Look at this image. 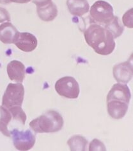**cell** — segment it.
<instances>
[{
	"instance_id": "obj_1",
	"label": "cell",
	"mask_w": 133,
	"mask_h": 151,
	"mask_svg": "<svg viewBox=\"0 0 133 151\" xmlns=\"http://www.w3.org/2000/svg\"><path fill=\"white\" fill-rule=\"evenodd\" d=\"M84 36L87 44L99 55H110L115 48L112 34L95 22L90 24L84 31Z\"/></svg>"
},
{
	"instance_id": "obj_2",
	"label": "cell",
	"mask_w": 133,
	"mask_h": 151,
	"mask_svg": "<svg viewBox=\"0 0 133 151\" xmlns=\"http://www.w3.org/2000/svg\"><path fill=\"white\" fill-rule=\"evenodd\" d=\"M64 121L58 112L49 110L30 123V127L35 133H53L63 128Z\"/></svg>"
},
{
	"instance_id": "obj_3",
	"label": "cell",
	"mask_w": 133,
	"mask_h": 151,
	"mask_svg": "<svg viewBox=\"0 0 133 151\" xmlns=\"http://www.w3.org/2000/svg\"><path fill=\"white\" fill-rule=\"evenodd\" d=\"M24 96V88L21 83H10L2 99V106L6 109L21 106Z\"/></svg>"
},
{
	"instance_id": "obj_4",
	"label": "cell",
	"mask_w": 133,
	"mask_h": 151,
	"mask_svg": "<svg viewBox=\"0 0 133 151\" xmlns=\"http://www.w3.org/2000/svg\"><path fill=\"white\" fill-rule=\"evenodd\" d=\"M90 17L95 23L106 24L114 18L113 8L109 3L99 0L93 3L90 10Z\"/></svg>"
},
{
	"instance_id": "obj_5",
	"label": "cell",
	"mask_w": 133,
	"mask_h": 151,
	"mask_svg": "<svg viewBox=\"0 0 133 151\" xmlns=\"http://www.w3.org/2000/svg\"><path fill=\"white\" fill-rule=\"evenodd\" d=\"M55 90L60 96L67 99H78L80 93L78 82L73 77H63L56 81Z\"/></svg>"
},
{
	"instance_id": "obj_6",
	"label": "cell",
	"mask_w": 133,
	"mask_h": 151,
	"mask_svg": "<svg viewBox=\"0 0 133 151\" xmlns=\"http://www.w3.org/2000/svg\"><path fill=\"white\" fill-rule=\"evenodd\" d=\"M14 147L18 150L27 151L33 147L36 138L29 129L25 131H19L18 129H13L10 132Z\"/></svg>"
},
{
	"instance_id": "obj_7",
	"label": "cell",
	"mask_w": 133,
	"mask_h": 151,
	"mask_svg": "<svg viewBox=\"0 0 133 151\" xmlns=\"http://www.w3.org/2000/svg\"><path fill=\"white\" fill-rule=\"evenodd\" d=\"M113 74L118 83H128L133 77L132 63L129 61H125L116 64L113 68Z\"/></svg>"
},
{
	"instance_id": "obj_8",
	"label": "cell",
	"mask_w": 133,
	"mask_h": 151,
	"mask_svg": "<svg viewBox=\"0 0 133 151\" xmlns=\"http://www.w3.org/2000/svg\"><path fill=\"white\" fill-rule=\"evenodd\" d=\"M131 99V93L126 84L117 83L114 84L107 95L106 101L118 100L129 104Z\"/></svg>"
},
{
	"instance_id": "obj_9",
	"label": "cell",
	"mask_w": 133,
	"mask_h": 151,
	"mask_svg": "<svg viewBox=\"0 0 133 151\" xmlns=\"http://www.w3.org/2000/svg\"><path fill=\"white\" fill-rule=\"evenodd\" d=\"M14 44L21 51L31 52L37 47L38 41L33 34L29 32H19V37Z\"/></svg>"
},
{
	"instance_id": "obj_10",
	"label": "cell",
	"mask_w": 133,
	"mask_h": 151,
	"mask_svg": "<svg viewBox=\"0 0 133 151\" xmlns=\"http://www.w3.org/2000/svg\"><path fill=\"white\" fill-rule=\"evenodd\" d=\"M7 74L10 80L22 83L25 78V66L19 60H12L6 67Z\"/></svg>"
},
{
	"instance_id": "obj_11",
	"label": "cell",
	"mask_w": 133,
	"mask_h": 151,
	"mask_svg": "<svg viewBox=\"0 0 133 151\" xmlns=\"http://www.w3.org/2000/svg\"><path fill=\"white\" fill-rule=\"evenodd\" d=\"M19 35V31L10 22L0 25V41L4 44H14Z\"/></svg>"
},
{
	"instance_id": "obj_12",
	"label": "cell",
	"mask_w": 133,
	"mask_h": 151,
	"mask_svg": "<svg viewBox=\"0 0 133 151\" xmlns=\"http://www.w3.org/2000/svg\"><path fill=\"white\" fill-rule=\"evenodd\" d=\"M128 107L129 104L118 100L107 102V112L113 119L120 120L123 118L127 112Z\"/></svg>"
},
{
	"instance_id": "obj_13",
	"label": "cell",
	"mask_w": 133,
	"mask_h": 151,
	"mask_svg": "<svg viewBox=\"0 0 133 151\" xmlns=\"http://www.w3.org/2000/svg\"><path fill=\"white\" fill-rule=\"evenodd\" d=\"M69 12L75 17H81L89 11L90 5L87 0H67Z\"/></svg>"
},
{
	"instance_id": "obj_14",
	"label": "cell",
	"mask_w": 133,
	"mask_h": 151,
	"mask_svg": "<svg viewBox=\"0 0 133 151\" xmlns=\"http://www.w3.org/2000/svg\"><path fill=\"white\" fill-rule=\"evenodd\" d=\"M37 12L41 20L49 22L55 19L58 16V9L53 1L44 6H37Z\"/></svg>"
},
{
	"instance_id": "obj_15",
	"label": "cell",
	"mask_w": 133,
	"mask_h": 151,
	"mask_svg": "<svg viewBox=\"0 0 133 151\" xmlns=\"http://www.w3.org/2000/svg\"><path fill=\"white\" fill-rule=\"evenodd\" d=\"M12 115L8 109L0 106V132L7 137H10V133L8 129V125L12 120Z\"/></svg>"
},
{
	"instance_id": "obj_16",
	"label": "cell",
	"mask_w": 133,
	"mask_h": 151,
	"mask_svg": "<svg viewBox=\"0 0 133 151\" xmlns=\"http://www.w3.org/2000/svg\"><path fill=\"white\" fill-rule=\"evenodd\" d=\"M71 151H85L87 149L88 141L85 137L80 135H74L67 141Z\"/></svg>"
},
{
	"instance_id": "obj_17",
	"label": "cell",
	"mask_w": 133,
	"mask_h": 151,
	"mask_svg": "<svg viewBox=\"0 0 133 151\" xmlns=\"http://www.w3.org/2000/svg\"><path fill=\"white\" fill-rule=\"evenodd\" d=\"M104 27L112 34L114 39L119 37L124 30V28L120 24L119 18L117 16H114L113 20L109 23L104 24Z\"/></svg>"
},
{
	"instance_id": "obj_18",
	"label": "cell",
	"mask_w": 133,
	"mask_h": 151,
	"mask_svg": "<svg viewBox=\"0 0 133 151\" xmlns=\"http://www.w3.org/2000/svg\"><path fill=\"white\" fill-rule=\"evenodd\" d=\"M12 115L13 119L19 121L23 125L25 124L26 120V115L21 108V106H15L8 109Z\"/></svg>"
},
{
	"instance_id": "obj_19",
	"label": "cell",
	"mask_w": 133,
	"mask_h": 151,
	"mask_svg": "<svg viewBox=\"0 0 133 151\" xmlns=\"http://www.w3.org/2000/svg\"><path fill=\"white\" fill-rule=\"evenodd\" d=\"M89 150L94 151V150H101L106 151V148L104 143L100 142L98 139H93L89 145Z\"/></svg>"
},
{
	"instance_id": "obj_20",
	"label": "cell",
	"mask_w": 133,
	"mask_h": 151,
	"mask_svg": "<svg viewBox=\"0 0 133 151\" xmlns=\"http://www.w3.org/2000/svg\"><path fill=\"white\" fill-rule=\"evenodd\" d=\"M125 27L132 28V9L129 10L124 14L122 18Z\"/></svg>"
},
{
	"instance_id": "obj_21",
	"label": "cell",
	"mask_w": 133,
	"mask_h": 151,
	"mask_svg": "<svg viewBox=\"0 0 133 151\" xmlns=\"http://www.w3.org/2000/svg\"><path fill=\"white\" fill-rule=\"evenodd\" d=\"M10 21V16L8 10L0 7V23L9 22Z\"/></svg>"
},
{
	"instance_id": "obj_22",
	"label": "cell",
	"mask_w": 133,
	"mask_h": 151,
	"mask_svg": "<svg viewBox=\"0 0 133 151\" xmlns=\"http://www.w3.org/2000/svg\"><path fill=\"white\" fill-rule=\"evenodd\" d=\"M31 1L37 5V6H41L48 4L52 1L51 0H31Z\"/></svg>"
},
{
	"instance_id": "obj_23",
	"label": "cell",
	"mask_w": 133,
	"mask_h": 151,
	"mask_svg": "<svg viewBox=\"0 0 133 151\" xmlns=\"http://www.w3.org/2000/svg\"><path fill=\"white\" fill-rule=\"evenodd\" d=\"M10 3H27L31 1V0H8Z\"/></svg>"
},
{
	"instance_id": "obj_24",
	"label": "cell",
	"mask_w": 133,
	"mask_h": 151,
	"mask_svg": "<svg viewBox=\"0 0 133 151\" xmlns=\"http://www.w3.org/2000/svg\"><path fill=\"white\" fill-rule=\"evenodd\" d=\"M0 3H3V4H8L10 2L8 0H0Z\"/></svg>"
}]
</instances>
